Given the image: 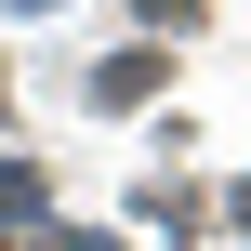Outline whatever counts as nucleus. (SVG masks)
I'll return each mask as SVG.
<instances>
[{
	"mask_svg": "<svg viewBox=\"0 0 251 251\" xmlns=\"http://www.w3.org/2000/svg\"><path fill=\"white\" fill-rule=\"evenodd\" d=\"M0 225H40V172H13V159H0Z\"/></svg>",
	"mask_w": 251,
	"mask_h": 251,
	"instance_id": "1",
	"label": "nucleus"
},
{
	"mask_svg": "<svg viewBox=\"0 0 251 251\" xmlns=\"http://www.w3.org/2000/svg\"><path fill=\"white\" fill-rule=\"evenodd\" d=\"M132 13H159V26H199V0H132Z\"/></svg>",
	"mask_w": 251,
	"mask_h": 251,
	"instance_id": "2",
	"label": "nucleus"
},
{
	"mask_svg": "<svg viewBox=\"0 0 251 251\" xmlns=\"http://www.w3.org/2000/svg\"><path fill=\"white\" fill-rule=\"evenodd\" d=\"M238 225H251V185H238Z\"/></svg>",
	"mask_w": 251,
	"mask_h": 251,
	"instance_id": "3",
	"label": "nucleus"
},
{
	"mask_svg": "<svg viewBox=\"0 0 251 251\" xmlns=\"http://www.w3.org/2000/svg\"><path fill=\"white\" fill-rule=\"evenodd\" d=\"M0 106H13V79H0Z\"/></svg>",
	"mask_w": 251,
	"mask_h": 251,
	"instance_id": "4",
	"label": "nucleus"
}]
</instances>
